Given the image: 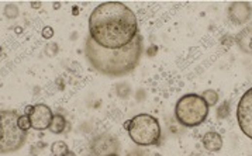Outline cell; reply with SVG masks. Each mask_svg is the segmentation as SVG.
Listing matches in <instances>:
<instances>
[{
    "instance_id": "1",
    "label": "cell",
    "mask_w": 252,
    "mask_h": 156,
    "mask_svg": "<svg viewBox=\"0 0 252 156\" xmlns=\"http://www.w3.org/2000/svg\"><path fill=\"white\" fill-rule=\"evenodd\" d=\"M138 35L134 12L121 1H106L89 16V37L107 50H119L131 44Z\"/></svg>"
},
{
    "instance_id": "2",
    "label": "cell",
    "mask_w": 252,
    "mask_h": 156,
    "mask_svg": "<svg viewBox=\"0 0 252 156\" xmlns=\"http://www.w3.org/2000/svg\"><path fill=\"white\" fill-rule=\"evenodd\" d=\"M86 59L94 70L107 78H120L131 73L143 55V38L137 35L131 44L119 50H107L97 45L90 37L85 42Z\"/></svg>"
},
{
    "instance_id": "3",
    "label": "cell",
    "mask_w": 252,
    "mask_h": 156,
    "mask_svg": "<svg viewBox=\"0 0 252 156\" xmlns=\"http://www.w3.org/2000/svg\"><path fill=\"white\" fill-rule=\"evenodd\" d=\"M209 116V104L200 94H185L175 105V117L178 122L187 128L201 125Z\"/></svg>"
},
{
    "instance_id": "4",
    "label": "cell",
    "mask_w": 252,
    "mask_h": 156,
    "mask_svg": "<svg viewBox=\"0 0 252 156\" xmlns=\"http://www.w3.org/2000/svg\"><path fill=\"white\" fill-rule=\"evenodd\" d=\"M128 135L138 146L158 145L162 137L160 121L149 114H138L130 120Z\"/></svg>"
},
{
    "instance_id": "5",
    "label": "cell",
    "mask_w": 252,
    "mask_h": 156,
    "mask_svg": "<svg viewBox=\"0 0 252 156\" xmlns=\"http://www.w3.org/2000/svg\"><path fill=\"white\" fill-rule=\"evenodd\" d=\"M18 114L16 111H0V122L3 125V139L0 142V154H12L18 151L27 139V132L17 125Z\"/></svg>"
},
{
    "instance_id": "6",
    "label": "cell",
    "mask_w": 252,
    "mask_h": 156,
    "mask_svg": "<svg viewBox=\"0 0 252 156\" xmlns=\"http://www.w3.org/2000/svg\"><path fill=\"white\" fill-rule=\"evenodd\" d=\"M237 121L242 134L252 139V87L239 99L237 105Z\"/></svg>"
},
{
    "instance_id": "7",
    "label": "cell",
    "mask_w": 252,
    "mask_h": 156,
    "mask_svg": "<svg viewBox=\"0 0 252 156\" xmlns=\"http://www.w3.org/2000/svg\"><path fill=\"white\" fill-rule=\"evenodd\" d=\"M31 121V128L36 131H44L50 128V124L53 121L54 113L47 104H37L33 105L31 113L28 114Z\"/></svg>"
},
{
    "instance_id": "8",
    "label": "cell",
    "mask_w": 252,
    "mask_h": 156,
    "mask_svg": "<svg viewBox=\"0 0 252 156\" xmlns=\"http://www.w3.org/2000/svg\"><path fill=\"white\" fill-rule=\"evenodd\" d=\"M252 16V7L247 1H234L228 7V18L233 24H245Z\"/></svg>"
},
{
    "instance_id": "9",
    "label": "cell",
    "mask_w": 252,
    "mask_h": 156,
    "mask_svg": "<svg viewBox=\"0 0 252 156\" xmlns=\"http://www.w3.org/2000/svg\"><path fill=\"white\" fill-rule=\"evenodd\" d=\"M117 141L108 135H100L92 142V151L96 156H107L117 152Z\"/></svg>"
},
{
    "instance_id": "10",
    "label": "cell",
    "mask_w": 252,
    "mask_h": 156,
    "mask_svg": "<svg viewBox=\"0 0 252 156\" xmlns=\"http://www.w3.org/2000/svg\"><path fill=\"white\" fill-rule=\"evenodd\" d=\"M201 142H203L204 149L209 151V152H218L223 148V138H221V135L218 132H214V131L207 132L203 137Z\"/></svg>"
},
{
    "instance_id": "11",
    "label": "cell",
    "mask_w": 252,
    "mask_h": 156,
    "mask_svg": "<svg viewBox=\"0 0 252 156\" xmlns=\"http://www.w3.org/2000/svg\"><path fill=\"white\" fill-rule=\"evenodd\" d=\"M237 45L242 52L252 55V27L244 28L237 35Z\"/></svg>"
},
{
    "instance_id": "12",
    "label": "cell",
    "mask_w": 252,
    "mask_h": 156,
    "mask_svg": "<svg viewBox=\"0 0 252 156\" xmlns=\"http://www.w3.org/2000/svg\"><path fill=\"white\" fill-rule=\"evenodd\" d=\"M65 128H67V120H65V117L62 114H54L53 121H51L48 130L51 131L53 134H55V135H59V134H62L65 131Z\"/></svg>"
},
{
    "instance_id": "13",
    "label": "cell",
    "mask_w": 252,
    "mask_h": 156,
    "mask_svg": "<svg viewBox=\"0 0 252 156\" xmlns=\"http://www.w3.org/2000/svg\"><path fill=\"white\" fill-rule=\"evenodd\" d=\"M51 152L54 156H65L69 152V148L64 141H55L51 145Z\"/></svg>"
},
{
    "instance_id": "14",
    "label": "cell",
    "mask_w": 252,
    "mask_h": 156,
    "mask_svg": "<svg viewBox=\"0 0 252 156\" xmlns=\"http://www.w3.org/2000/svg\"><path fill=\"white\" fill-rule=\"evenodd\" d=\"M201 97L206 100V103L209 104V107H210V105H216L217 102H218V93H217L216 90H213V89H209V90L203 91Z\"/></svg>"
},
{
    "instance_id": "15",
    "label": "cell",
    "mask_w": 252,
    "mask_h": 156,
    "mask_svg": "<svg viewBox=\"0 0 252 156\" xmlns=\"http://www.w3.org/2000/svg\"><path fill=\"white\" fill-rule=\"evenodd\" d=\"M17 125L21 131H28L31 128V121H30V117L27 114H23V116H18L17 118Z\"/></svg>"
},
{
    "instance_id": "16",
    "label": "cell",
    "mask_w": 252,
    "mask_h": 156,
    "mask_svg": "<svg viewBox=\"0 0 252 156\" xmlns=\"http://www.w3.org/2000/svg\"><path fill=\"white\" fill-rule=\"evenodd\" d=\"M42 37L45 39H50L54 37V30L53 27H44L42 28Z\"/></svg>"
},
{
    "instance_id": "17",
    "label": "cell",
    "mask_w": 252,
    "mask_h": 156,
    "mask_svg": "<svg viewBox=\"0 0 252 156\" xmlns=\"http://www.w3.org/2000/svg\"><path fill=\"white\" fill-rule=\"evenodd\" d=\"M1 139H3V125L0 122V142H1Z\"/></svg>"
},
{
    "instance_id": "18",
    "label": "cell",
    "mask_w": 252,
    "mask_h": 156,
    "mask_svg": "<svg viewBox=\"0 0 252 156\" xmlns=\"http://www.w3.org/2000/svg\"><path fill=\"white\" fill-rule=\"evenodd\" d=\"M128 127H130V120L124 122V128H126V130H128Z\"/></svg>"
},
{
    "instance_id": "19",
    "label": "cell",
    "mask_w": 252,
    "mask_h": 156,
    "mask_svg": "<svg viewBox=\"0 0 252 156\" xmlns=\"http://www.w3.org/2000/svg\"><path fill=\"white\" fill-rule=\"evenodd\" d=\"M65 156H76V155H75V152H72V151H69V152H68V154H67V155H65Z\"/></svg>"
},
{
    "instance_id": "20",
    "label": "cell",
    "mask_w": 252,
    "mask_h": 156,
    "mask_svg": "<svg viewBox=\"0 0 252 156\" xmlns=\"http://www.w3.org/2000/svg\"><path fill=\"white\" fill-rule=\"evenodd\" d=\"M107 156H119V154H117V152H114V154H110V155H107Z\"/></svg>"
}]
</instances>
